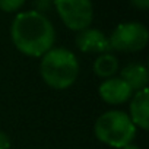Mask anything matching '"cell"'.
<instances>
[{
    "label": "cell",
    "mask_w": 149,
    "mask_h": 149,
    "mask_svg": "<svg viewBox=\"0 0 149 149\" xmlns=\"http://www.w3.org/2000/svg\"><path fill=\"white\" fill-rule=\"evenodd\" d=\"M56 10L61 22L72 31L89 28L94 19V6L91 0H54Z\"/></svg>",
    "instance_id": "4"
},
{
    "label": "cell",
    "mask_w": 149,
    "mask_h": 149,
    "mask_svg": "<svg viewBox=\"0 0 149 149\" xmlns=\"http://www.w3.org/2000/svg\"><path fill=\"white\" fill-rule=\"evenodd\" d=\"M25 3V0H0V9L6 13L18 12Z\"/></svg>",
    "instance_id": "11"
},
{
    "label": "cell",
    "mask_w": 149,
    "mask_h": 149,
    "mask_svg": "<svg viewBox=\"0 0 149 149\" xmlns=\"http://www.w3.org/2000/svg\"><path fill=\"white\" fill-rule=\"evenodd\" d=\"M130 120L142 130L149 127V89L148 86L136 91L130 102Z\"/></svg>",
    "instance_id": "8"
},
{
    "label": "cell",
    "mask_w": 149,
    "mask_h": 149,
    "mask_svg": "<svg viewBox=\"0 0 149 149\" xmlns=\"http://www.w3.org/2000/svg\"><path fill=\"white\" fill-rule=\"evenodd\" d=\"M10 37L22 54L41 57L53 48L56 31L47 16L37 10H28L15 16L10 26Z\"/></svg>",
    "instance_id": "1"
},
{
    "label": "cell",
    "mask_w": 149,
    "mask_h": 149,
    "mask_svg": "<svg viewBox=\"0 0 149 149\" xmlns=\"http://www.w3.org/2000/svg\"><path fill=\"white\" fill-rule=\"evenodd\" d=\"M40 73L42 81L54 89H66L72 86L79 74V61L70 50L56 47L41 56Z\"/></svg>",
    "instance_id": "2"
},
{
    "label": "cell",
    "mask_w": 149,
    "mask_h": 149,
    "mask_svg": "<svg viewBox=\"0 0 149 149\" xmlns=\"http://www.w3.org/2000/svg\"><path fill=\"white\" fill-rule=\"evenodd\" d=\"M95 136L100 142L121 149L126 145L132 143L136 136V126L130 117L118 110H111L101 114L94 126Z\"/></svg>",
    "instance_id": "3"
},
{
    "label": "cell",
    "mask_w": 149,
    "mask_h": 149,
    "mask_svg": "<svg viewBox=\"0 0 149 149\" xmlns=\"http://www.w3.org/2000/svg\"><path fill=\"white\" fill-rule=\"evenodd\" d=\"M118 70V60L111 53L100 54L94 61V73L101 79L113 78Z\"/></svg>",
    "instance_id": "10"
},
{
    "label": "cell",
    "mask_w": 149,
    "mask_h": 149,
    "mask_svg": "<svg viewBox=\"0 0 149 149\" xmlns=\"http://www.w3.org/2000/svg\"><path fill=\"white\" fill-rule=\"evenodd\" d=\"M149 38L148 28L139 22L120 24L108 37L111 50L136 53L146 47Z\"/></svg>",
    "instance_id": "5"
},
{
    "label": "cell",
    "mask_w": 149,
    "mask_h": 149,
    "mask_svg": "<svg viewBox=\"0 0 149 149\" xmlns=\"http://www.w3.org/2000/svg\"><path fill=\"white\" fill-rule=\"evenodd\" d=\"M121 149H140L139 146H136V145H132V143H129V145H126L124 148H121Z\"/></svg>",
    "instance_id": "14"
},
{
    "label": "cell",
    "mask_w": 149,
    "mask_h": 149,
    "mask_svg": "<svg viewBox=\"0 0 149 149\" xmlns=\"http://www.w3.org/2000/svg\"><path fill=\"white\" fill-rule=\"evenodd\" d=\"M76 47L82 53H92V54H104L111 50L108 37H105L104 32L95 28H85L78 32L74 38Z\"/></svg>",
    "instance_id": "7"
},
{
    "label": "cell",
    "mask_w": 149,
    "mask_h": 149,
    "mask_svg": "<svg viewBox=\"0 0 149 149\" xmlns=\"http://www.w3.org/2000/svg\"><path fill=\"white\" fill-rule=\"evenodd\" d=\"M130 3L139 10H146L149 8V0H130Z\"/></svg>",
    "instance_id": "13"
},
{
    "label": "cell",
    "mask_w": 149,
    "mask_h": 149,
    "mask_svg": "<svg viewBox=\"0 0 149 149\" xmlns=\"http://www.w3.org/2000/svg\"><path fill=\"white\" fill-rule=\"evenodd\" d=\"M98 94L102 98V101H105L110 105H120L127 102L132 95H133V89L121 79V78H108L104 82H101V85L98 86Z\"/></svg>",
    "instance_id": "6"
},
{
    "label": "cell",
    "mask_w": 149,
    "mask_h": 149,
    "mask_svg": "<svg viewBox=\"0 0 149 149\" xmlns=\"http://www.w3.org/2000/svg\"><path fill=\"white\" fill-rule=\"evenodd\" d=\"M133 91H140L146 88L148 85V69L145 64L133 61L126 64L121 69V76H120Z\"/></svg>",
    "instance_id": "9"
},
{
    "label": "cell",
    "mask_w": 149,
    "mask_h": 149,
    "mask_svg": "<svg viewBox=\"0 0 149 149\" xmlns=\"http://www.w3.org/2000/svg\"><path fill=\"white\" fill-rule=\"evenodd\" d=\"M10 148V137L0 130V149H9Z\"/></svg>",
    "instance_id": "12"
}]
</instances>
